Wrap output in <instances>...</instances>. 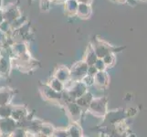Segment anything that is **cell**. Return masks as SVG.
I'll return each mask as SVG.
<instances>
[{"instance_id":"6da1fadb","label":"cell","mask_w":147,"mask_h":137,"mask_svg":"<svg viewBox=\"0 0 147 137\" xmlns=\"http://www.w3.org/2000/svg\"><path fill=\"white\" fill-rule=\"evenodd\" d=\"M39 92L41 93L45 100L50 101V103H58L59 105H64L66 101H67L62 92L54 90L47 83L41 84L39 86Z\"/></svg>"},{"instance_id":"7a4b0ae2","label":"cell","mask_w":147,"mask_h":137,"mask_svg":"<svg viewBox=\"0 0 147 137\" xmlns=\"http://www.w3.org/2000/svg\"><path fill=\"white\" fill-rule=\"evenodd\" d=\"M31 38V30H30L29 23L24 24L22 27L12 30L11 39L13 43L15 42H26Z\"/></svg>"},{"instance_id":"3957f363","label":"cell","mask_w":147,"mask_h":137,"mask_svg":"<svg viewBox=\"0 0 147 137\" xmlns=\"http://www.w3.org/2000/svg\"><path fill=\"white\" fill-rule=\"evenodd\" d=\"M88 68L89 65L84 60H80V61L76 62L71 67V69L69 70L70 80H75V82L82 80L88 74Z\"/></svg>"},{"instance_id":"277c9868","label":"cell","mask_w":147,"mask_h":137,"mask_svg":"<svg viewBox=\"0 0 147 137\" xmlns=\"http://www.w3.org/2000/svg\"><path fill=\"white\" fill-rule=\"evenodd\" d=\"M4 20L9 22L11 24L13 21H15L17 18H20L22 16L21 12L18 8V7L16 4H9L7 6L4 7V9H1Z\"/></svg>"},{"instance_id":"5b68a950","label":"cell","mask_w":147,"mask_h":137,"mask_svg":"<svg viewBox=\"0 0 147 137\" xmlns=\"http://www.w3.org/2000/svg\"><path fill=\"white\" fill-rule=\"evenodd\" d=\"M88 109L95 116H104L106 113V101L102 98L92 99Z\"/></svg>"},{"instance_id":"8992f818","label":"cell","mask_w":147,"mask_h":137,"mask_svg":"<svg viewBox=\"0 0 147 137\" xmlns=\"http://www.w3.org/2000/svg\"><path fill=\"white\" fill-rule=\"evenodd\" d=\"M64 107L68 115L69 116V118L72 120V121L77 123L80 118V115H82V108L74 101H66Z\"/></svg>"},{"instance_id":"52a82bcc","label":"cell","mask_w":147,"mask_h":137,"mask_svg":"<svg viewBox=\"0 0 147 137\" xmlns=\"http://www.w3.org/2000/svg\"><path fill=\"white\" fill-rule=\"evenodd\" d=\"M18 127V123L12 117L0 119V133L3 135H9Z\"/></svg>"},{"instance_id":"ba28073f","label":"cell","mask_w":147,"mask_h":137,"mask_svg":"<svg viewBox=\"0 0 147 137\" xmlns=\"http://www.w3.org/2000/svg\"><path fill=\"white\" fill-rule=\"evenodd\" d=\"M28 115H29V111H28L26 107H24V106H15V107L12 108L11 117L16 121L18 124L28 119Z\"/></svg>"},{"instance_id":"9c48e42d","label":"cell","mask_w":147,"mask_h":137,"mask_svg":"<svg viewBox=\"0 0 147 137\" xmlns=\"http://www.w3.org/2000/svg\"><path fill=\"white\" fill-rule=\"evenodd\" d=\"M53 76L55 78H57L59 80H60L61 82L65 83L69 80H70V72L66 66H59L55 70Z\"/></svg>"},{"instance_id":"30bf717a","label":"cell","mask_w":147,"mask_h":137,"mask_svg":"<svg viewBox=\"0 0 147 137\" xmlns=\"http://www.w3.org/2000/svg\"><path fill=\"white\" fill-rule=\"evenodd\" d=\"M14 96V90L8 87L0 88V105L9 104Z\"/></svg>"},{"instance_id":"8fae6325","label":"cell","mask_w":147,"mask_h":137,"mask_svg":"<svg viewBox=\"0 0 147 137\" xmlns=\"http://www.w3.org/2000/svg\"><path fill=\"white\" fill-rule=\"evenodd\" d=\"M92 48L99 59H102L105 55L111 53V47L107 44H104L102 41H100L97 44H95L94 46H92Z\"/></svg>"},{"instance_id":"7c38bea8","label":"cell","mask_w":147,"mask_h":137,"mask_svg":"<svg viewBox=\"0 0 147 137\" xmlns=\"http://www.w3.org/2000/svg\"><path fill=\"white\" fill-rule=\"evenodd\" d=\"M78 5L79 2L77 0H67L64 3V9H65V14L68 17H73L77 13L78 9Z\"/></svg>"},{"instance_id":"4fadbf2b","label":"cell","mask_w":147,"mask_h":137,"mask_svg":"<svg viewBox=\"0 0 147 137\" xmlns=\"http://www.w3.org/2000/svg\"><path fill=\"white\" fill-rule=\"evenodd\" d=\"M90 14H92V7H90V5L84 4V3H79L77 13H76V15H77L79 18H90Z\"/></svg>"},{"instance_id":"5bb4252c","label":"cell","mask_w":147,"mask_h":137,"mask_svg":"<svg viewBox=\"0 0 147 137\" xmlns=\"http://www.w3.org/2000/svg\"><path fill=\"white\" fill-rule=\"evenodd\" d=\"M92 99H93L92 95L90 92H88V91H86L85 93H83L80 97L77 98L74 101L82 109V108H88L90 103V101H92Z\"/></svg>"},{"instance_id":"9a60e30c","label":"cell","mask_w":147,"mask_h":137,"mask_svg":"<svg viewBox=\"0 0 147 137\" xmlns=\"http://www.w3.org/2000/svg\"><path fill=\"white\" fill-rule=\"evenodd\" d=\"M108 82H109L108 75L104 72V70H99L94 75V83L100 86V87H104V86L108 84Z\"/></svg>"},{"instance_id":"2e32d148","label":"cell","mask_w":147,"mask_h":137,"mask_svg":"<svg viewBox=\"0 0 147 137\" xmlns=\"http://www.w3.org/2000/svg\"><path fill=\"white\" fill-rule=\"evenodd\" d=\"M97 59H98V57L94 51L92 46H90L87 49V52H86V54H85V58L83 60L86 61V63L90 66V65H94V63L96 62V60Z\"/></svg>"},{"instance_id":"e0dca14e","label":"cell","mask_w":147,"mask_h":137,"mask_svg":"<svg viewBox=\"0 0 147 137\" xmlns=\"http://www.w3.org/2000/svg\"><path fill=\"white\" fill-rule=\"evenodd\" d=\"M47 84L49 86L50 88L53 89L56 91L62 92V91L64 90V83L60 82V80H59L57 78H55L54 76H52V78H50Z\"/></svg>"},{"instance_id":"ac0fdd59","label":"cell","mask_w":147,"mask_h":137,"mask_svg":"<svg viewBox=\"0 0 147 137\" xmlns=\"http://www.w3.org/2000/svg\"><path fill=\"white\" fill-rule=\"evenodd\" d=\"M67 133H68V136H82V130L80 128V126L79 124H77L73 121V123L69 126V128L67 129Z\"/></svg>"},{"instance_id":"d6986e66","label":"cell","mask_w":147,"mask_h":137,"mask_svg":"<svg viewBox=\"0 0 147 137\" xmlns=\"http://www.w3.org/2000/svg\"><path fill=\"white\" fill-rule=\"evenodd\" d=\"M12 108L13 106H11L10 104L0 105V119L11 117Z\"/></svg>"},{"instance_id":"ffe728a7","label":"cell","mask_w":147,"mask_h":137,"mask_svg":"<svg viewBox=\"0 0 147 137\" xmlns=\"http://www.w3.org/2000/svg\"><path fill=\"white\" fill-rule=\"evenodd\" d=\"M102 60L105 64L106 67H111L113 66L115 62V58H114V55L113 53H108L107 55H105L104 57L102 58Z\"/></svg>"},{"instance_id":"44dd1931","label":"cell","mask_w":147,"mask_h":137,"mask_svg":"<svg viewBox=\"0 0 147 137\" xmlns=\"http://www.w3.org/2000/svg\"><path fill=\"white\" fill-rule=\"evenodd\" d=\"M82 80L86 85H87V87H88V86H90V85H92L94 83V76L87 74Z\"/></svg>"},{"instance_id":"7402d4cb","label":"cell","mask_w":147,"mask_h":137,"mask_svg":"<svg viewBox=\"0 0 147 137\" xmlns=\"http://www.w3.org/2000/svg\"><path fill=\"white\" fill-rule=\"evenodd\" d=\"M94 66L98 70H104L105 68H106V66H105V64L103 62L102 59H99V58H98L97 60H96V62L94 63Z\"/></svg>"},{"instance_id":"603a6c76","label":"cell","mask_w":147,"mask_h":137,"mask_svg":"<svg viewBox=\"0 0 147 137\" xmlns=\"http://www.w3.org/2000/svg\"><path fill=\"white\" fill-rule=\"evenodd\" d=\"M52 136H68L67 130H54Z\"/></svg>"},{"instance_id":"cb8c5ba5","label":"cell","mask_w":147,"mask_h":137,"mask_svg":"<svg viewBox=\"0 0 147 137\" xmlns=\"http://www.w3.org/2000/svg\"><path fill=\"white\" fill-rule=\"evenodd\" d=\"M79 3H84V4H89L90 5L92 2V0H77Z\"/></svg>"},{"instance_id":"d4e9b609","label":"cell","mask_w":147,"mask_h":137,"mask_svg":"<svg viewBox=\"0 0 147 137\" xmlns=\"http://www.w3.org/2000/svg\"><path fill=\"white\" fill-rule=\"evenodd\" d=\"M67 0H53L52 2H55V3H59V4H61V3H65Z\"/></svg>"},{"instance_id":"484cf974","label":"cell","mask_w":147,"mask_h":137,"mask_svg":"<svg viewBox=\"0 0 147 137\" xmlns=\"http://www.w3.org/2000/svg\"><path fill=\"white\" fill-rule=\"evenodd\" d=\"M4 21V18H3V14H2V11L0 10V24Z\"/></svg>"},{"instance_id":"4316f807","label":"cell","mask_w":147,"mask_h":137,"mask_svg":"<svg viewBox=\"0 0 147 137\" xmlns=\"http://www.w3.org/2000/svg\"><path fill=\"white\" fill-rule=\"evenodd\" d=\"M116 2H118V3H125L127 0H115Z\"/></svg>"},{"instance_id":"83f0119b","label":"cell","mask_w":147,"mask_h":137,"mask_svg":"<svg viewBox=\"0 0 147 137\" xmlns=\"http://www.w3.org/2000/svg\"><path fill=\"white\" fill-rule=\"evenodd\" d=\"M2 1L3 0H0V10H1V7H2Z\"/></svg>"},{"instance_id":"f1b7e54d","label":"cell","mask_w":147,"mask_h":137,"mask_svg":"<svg viewBox=\"0 0 147 137\" xmlns=\"http://www.w3.org/2000/svg\"><path fill=\"white\" fill-rule=\"evenodd\" d=\"M32 1H34V0H28V2H30V3H31Z\"/></svg>"},{"instance_id":"f546056e","label":"cell","mask_w":147,"mask_h":137,"mask_svg":"<svg viewBox=\"0 0 147 137\" xmlns=\"http://www.w3.org/2000/svg\"><path fill=\"white\" fill-rule=\"evenodd\" d=\"M111 1H115V0H111Z\"/></svg>"},{"instance_id":"4dcf8cb0","label":"cell","mask_w":147,"mask_h":137,"mask_svg":"<svg viewBox=\"0 0 147 137\" xmlns=\"http://www.w3.org/2000/svg\"><path fill=\"white\" fill-rule=\"evenodd\" d=\"M0 134H1V133H0Z\"/></svg>"}]
</instances>
